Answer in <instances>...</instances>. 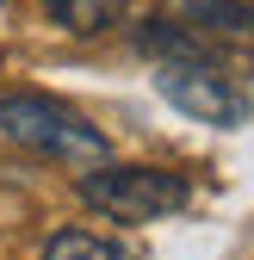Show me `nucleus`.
<instances>
[{"instance_id":"6","label":"nucleus","mask_w":254,"mask_h":260,"mask_svg":"<svg viewBox=\"0 0 254 260\" xmlns=\"http://www.w3.org/2000/svg\"><path fill=\"white\" fill-rule=\"evenodd\" d=\"M44 260H131L124 248H112L106 236H87V230H56L44 242Z\"/></svg>"},{"instance_id":"3","label":"nucleus","mask_w":254,"mask_h":260,"mask_svg":"<svg viewBox=\"0 0 254 260\" xmlns=\"http://www.w3.org/2000/svg\"><path fill=\"white\" fill-rule=\"evenodd\" d=\"M155 87H162L168 106H180L199 124H217V130L242 124V112H248V100L230 87V75H217L211 62H162V69H155Z\"/></svg>"},{"instance_id":"2","label":"nucleus","mask_w":254,"mask_h":260,"mask_svg":"<svg viewBox=\"0 0 254 260\" xmlns=\"http://www.w3.org/2000/svg\"><path fill=\"white\" fill-rule=\"evenodd\" d=\"M81 199L112 223H155L193 199V186L174 168H106L100 161L93 174H81Z\"/></svg>"},{"instance_id":"1","label":"nucleus","mask_w":254,"mask_h":260,"mask_svg":"<svg viewBox=\"0 0 254 260\" xmlns=\"http://www.w3.org/2000/svg\"><path fill=\"white\" fill-rule=\"evenodd\" d=\"M0 137L44 155V161H62V168H100L112 155V143L93 130L81 112L44 100V93H13V100H0Z\"/></svg>"},{"instance_id":"5","label":"nucleus","mask_w":254,"mask_h":260,"mask_svg":"<svg viewBox=\"0 0 254 260\" xmlns=\"http://www.w3.org/2000/svg\"><path fill=\"white\" fill-rule=\"evenodd\" d=\"M186 19H193V31H205V38L254 44V7H242V0H199Z\"/></svg>"},{"instance_id":"4","label":"nucleus","mask_w":254,"mask_h":260,"mask_svg":"<svg viewBox=\"0 0 254 260\" xmlns=\"http://www.w3.org/2000/svg\"><path fill=\"white\" fill-rule=\"evenodd\" d=\"M44 7L69 38H100L124 19V0H44Z\"/></svg>"}]
</instances>
